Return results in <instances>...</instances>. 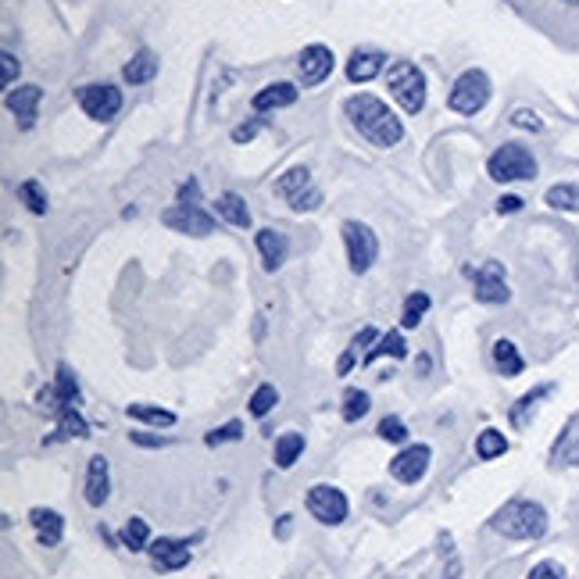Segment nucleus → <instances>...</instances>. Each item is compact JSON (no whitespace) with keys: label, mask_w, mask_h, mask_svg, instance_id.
<instances>
[{"label":"nucleus","mask_w":579,"mask_h":579,"mask_svg":"<svg viewBox=\"0 0 579 579\" xmlns=\"http://www.w3.org/2000/svg\"><path fill=\"white\" fill-rule=\"evenodd\" d=\"M29 522H33L40 547H58L61 537H65V519H61V512H54V508H33Z\"/></svg>","instance_id":"17"},{"label":"nucleus","mask_w":579,"mask_h":579,"mask_svg":"<svg viewBox=\"0 0 579 579\" xmlns=\"http://www.w3.org/2000/svg\"><path fill=\"white\" fill-rule=\"evenodd\" d=\"M508 454V437L501 429H483L476 437V458L479 462H494V458H504Z\"/></svg>","instance_id":"27"},{"label":"nucleus","mask_w":579,"mask_h":579,"mask_svg":"<svg viewBox=\"0 0 579 579\" xmlns=\"http://www.w3.org/2000/svg\"><path fill=\"white\" fill-rule=\"evenodd\" d=\"M490 529L508 540H540L547 533V508L540 501L515 497L490 519Z\"/></svg>","instance_id":"2"},{"label":"nucleus","mask_w":579,"mask_h":579,"mask_svg":"<svg viewBox=\"0 0 579 579\" xmlns=\"http://www.w3.org/2000/svg\"><path fill=\"white\" fill-rule=\"evenodd\" d=\"M301 90L294 83H269L265 90L254 93V111H279V108H290L297 104Z\"/></svg>","instance_id":"18"},{"label":"nucleus","mask_w":579,"mask_h":579,"mask_svg":"<svg viewBox=\"0 0 579 579\" xmlns=\"http://www.w3.org/2000/svg\"><path fill=\"white\" fill-rule=\"evenodd\" d=\"M522 204H526L522 197H515V193H504L501 201H497V211H501V215H519Z\"/></svg>","instance_id":"46"},{"label":"nucleus","mask_w":579,"mask_h":579,"mask_svg":"<svg viewBox=\"0 0 579 579\" xmlns=\"http://www.w3.org/2000/svg\"><path fill=\"white\" fill-rule=\"evenodd\" d=\"M308 512L311 519H319L322 526H340L351 512V504H347V494L340 487H329V483H315L308 490Z\"/></svg>","instance_id":"8"},{"label":"nucleus","mask_w":579,"mask_h":579,"mask_svg":"<svg viewBox=\"0 0 579 579\" xmlns=\"http://www.w3.org/2000/svg\"><path fill=\"white\" fill-rule=\"evenodd\" d=\"M376 433L386 440V444H404V440H408V426H404V422L397 419V415H386V419L379 422Z\"/></svg>","instance_id":"38"},{"label":"nucleus","mask_w":579,"mask_h":579,"mask_svg":"<svg viewBox=\"0 0 579 579\" xmlns=\"http://www.w3.org/2000/svg\"><path fill=\"white\" fill-rule=\"evenodd\" d=\"M322 204V190L319 186H308L304 193H297L294 201H290V208L297 211V215H304V211H315Z\"/></svg>","instance_id":"42"},{"label":"nucleus","mask_w":579,"mask_h":579,"mask_svg":"<svg viewBox=\"0 0 579 579\" xmlns=\"http://www.w3.org/2000/svg\"><path fill=\"white\" fill-rule=\"evenodd\" d=\"M161 222H165L172 233H183V236L215 233V215H208L201 204H176V208L161 211Z\"/></svg>","instance_id":"10"},{"label":"nucleus","mask_w":579,"mask_h":579,"mask_svg":"<svg viewBox=\"0 0 579 579\" xmlns=\"http://www.w3.org/2000/svg\"><path fill=\"white\" fill-rule=\"evenodd\" d=\"M429 462H433V447L429 444H408L397 458H390V476L404 487L419 483L422 476L429 472Z\"/></svg>","instance_id":"11"},{"label":"nucleus","mask_w":579,"mask_h":579,"mask_svg":"<svg viewBox=\"0 0 579 579\" xmlns=\"http://www.w3.org/2000/svg\"><path fill=\"white\" fill-rule=\"evenodd\" d=\"M126 415H129V419H136V422H147V426H158V429H172V426H176V412L158 408V404H129Z\"/></svg>","instance_id":"25"},{"label":"nucleus","mask_w":579,"mask_h":579,"mask_svg":"<svg viewBox=\"0 0 579 579\" xmlns=\"http://www.w3.org/2000/svg\"><path fill=\"white\" fill-rule=\"evenodd\" d=\"M308 186H311V172L304 165H294L290 172H286V176L276 179V186H272V190H276V197H283V201H294L297 193H304Z\"/></svg>","instance_id":"26"},{"label":"nucleus","mask_w":579,"mask_h":579,"mask_svg":"<svg viewBox=\"0 0 579 579\" xmlns=\"http://www.w3.org/2000/svg\"><path fill=\"white\" fill-rule=\"evenodd\" d=\"M494 365L504 379H515V376H522V369H526V358H522L519 347H515L508 336H501V340H494Z\"/></svg>","instance_id":"21"},{"label":"nucleus","mask_w":579,"mask_h":579,"mask_svg":"<svg viewBox=\"0 0 579 579\" xmlns=\"http://www.w3.org/2000/svg\"><path fill=\"white\" fill-rule=\"evenodd\" d=\"M151 554V565L158 572H176L183 565H190V540H176V537H158L147 547Z\"/></svg>","instance_id":"14"},{"label":"nucleus","mask_w":579,"mask_h":579,"mask_svg":"<svg viewBox=\"0 0 579 579\" xmlns=\"http://www.w3.org/2000/svg\"><path fill=\"white\" fill-rule=\"evenodd\" d=\"M129 440H133V444H140V447H168L165 437H151V433H140V429H133V433H129Z\"/></svg>","instance_id":"47"},{"label":"nucleus","mask_w":579,"mask_h":579,"mask_svg":"<svg viewBox=\"0 0 579 579\" xmlns=\"http://www.w3.org/2000/svg\"><path fill=\"white\" fill-rule=\"evenodd\" d=\"M294 533V515H279V522H276V537L279 540H286Z\"/></svg>","instance_id":"48"},{"label":"nucleus","mask_w":579,"mask_h":579,"mask_svg":"<svg viewBox=\"0 0 579 579\" xmlns=\"http://www.w3.org/2000/svg\"><path fill=\"white\" fill-rule=\"evenodd\" d=\"M369 408H372V397L365 394V390H347L340 415H344V422H358V419H365V415H369Z\"/></svg>","instance_id":"36"},{"label":"nucleus","mask_w":579,"mask_h":579,"mask_svg":"<svg viewBox=\"0 0 579 579\" xmlns=\"http://www.w3.org/2000/svg\"><path fill=\"white\" fill-rule=\"evenodd\" d=\"M562 4H569V8H579V0H562Z\"/></svg>","instance_id":"49"},{"label":"nucleus","mask_w":579,"mask_h":579,"mask_svg":"<svg viewBox=\"0 0 579 579\" xmlns=\"http://www.w3.org/2000/svg\"><path fill=\"white\" fill-rule=\"evenodd\" d=\"M344 115L351 118V126L358 129L372 147L390 151L404 140V122L390 111V104L372 97V93H354L344 101Z\"/></svg>","instance_id":"1"},{"label":"nucleus","mask_w":579,"mask_h":579,"mask_svg":"<svg viewBox=\"0 0 579 579\" xmlns=\"http://www.w3.org/2000/svg\"><path fill=\"white\" fill-rule=\"evenodd\" d=\"M529 579H569V572H565L562 562L544 558V562H537L533 569H529Z\"/></svg>","instance_id":"40"},{"label":"nucleus","mask_w":579,"mask_h":579,"mask_svg":"<svg viewBox=\"0 0 579 579\" xmlns=\"http://www.w3.org/2000/svg\"><path fill=\"white\" fill-rule=\"evenodd\" d=\"M304 454V437L301 433H283V437L276 440V469H294L297 458Z\"/></svg>","instance_id":"29"},{"label":"nucleus","mask_w":579,"mask_h":579,"mask_svg":"<svg viewBox=\"0 0 579 579\" xmlns=\"http://www.w3.org/2000/svg\"><path fill=\"white\" fill-rule=\"evenodd\" d=\"M58 433L65 440H86L90 437V422H86L76 408H65V412L58 415Z\"/></svg>","instance_id":"34"},{"label":"nucleus","mask_w":579,"mask_h":579,"mask_svg":"<svg viewBox=\"0 0 579 579\" xmlns=\"http://www.w3.org/2000/svg\"><path fill=\"white\" fill-rule=\"evenodd\" d=\"M429 294H422V290H415V294L404 297V308H401V329H419V322L426 319L429 311Z\"/></svg>","instance_id":"30"},{"label":"nucleus","mask_w":579,"mask_h":579,"mask_svg":"<svg viewBox=\"0 0 579 579\" xmlns=\"http://www.w3.org/2000/svg\"><path fill=\"white\" fill-rule=\"evenodd\" d=\"M512 126L515 129H526V133H544V122H540V115H537V111H529V108L512 111Z\"/></svg>","instance_id":"41"},{"label":"nucleus","mask_w":579,"mask_h":579,"mask_svg":"<svg viewBox=\"0 0 579 579\" xmlns=\"http://www.w3.org/2000/svg\"><path fill=\"white\" fill-rule=\"evenodd\" d=\"M15 193H18V201L26 204V208L33 211V215H47V208H51V204H47V190H43V186L36 183V179H26V183H18Z\"/></svg>","instance_id":"33"},{"label":"nucleus","mask_w":579,"mask_h":579,"mask_svg":"<svg viewBox=\"0 0 579 579\" xmlns=\"http://www.w3.org/2000/svg\"><path fill=\"white\" fill-rule=\"evenodd\" d=\"M111 494V469L104 454H93L90 465H86V504L90 508H101Z\"/></svg>","instance_id":"15"},{"label":"nucleus","mask_w":579,"mask_h":579,"mask_svg":"<svg viewBox=\"0 0 579 579\" xmlns=\"http://www.w3.org/2000/svg\"><path fill=\"white\" fill-rule=\"evenodd\" d=\"M154 76H158V58H154V51H136L133 61L122 68V79H126V83H133V86L151 83Z\"/></svg>","instance_id":"22"},{"label":"nucleus","mask_w":579,"mask_h":579,"mask_svg":"<svg viewBox=\"0 0 579 579\" xmlns=\"http://www.w3.org/2000/svg\"><path fill=\"white\" fill-rule=\"evenodd\" d=\"M333 65H336V58L326 43H311V47H304L301 58H297V76H301L304 90L326 83V79L333 76Z\"/></svg>","instance_id":"12"},{"label":"nucleus","mask_w":579,"mask_h":579,"mask_svg":"<svg viewBox=\"0 0 579 579\" xmlns=\"http://www.w3.org/2000/svg\"><path fill=\"white\" fill-rule=\"evenodd\" d=\"M40 101H43V90L36 83H26L18 86V90H8V111L15 115L18 129L29 133L36 126V118H40Z\"/></svg>","instance_id":"13"},{"label":"nucleus","mask_w":579,"mask_h":579,"mask_svg":"<svg viewBox=\"0 0 579 579\" xmlns=\"http://www.w3.org/2000/svg\"><path fill=\"white\" fill-rule=\"evenodd\" d=\"M79 108L86 111V118L93 122H111V118L122 111V90L111 83H90L76 93Z\"/></svg>","instance_id":"9"},{"label":"nucleus","mask_w":579,"mask_h":579,"mask_svg":"<svg viewBox=\"0 0 579 579\" xmlns=\"http://www.w3.org/2000/svg\"><path fill=\"white\" fill-rule=\"evenodd\" d=\"M487 172L497 183H529V179H537L540 165L529 147H522V143H504V147H497V151L490 154Z\"/></svg>","instance_id":"4"},{"label":"nucleus","mask_w":579,"mask_h":579,"mask_svg":"<svg viewBox=\"0 0 579 579\" xmlns=\"http://www.w3.org/2000/svg\"><path fill=\"white\" fill-rule=\"evenodd\" d=\"M472 276V294L479 304H508L512 301V290H508V279H504L501 261H483L479 269H465Z\"/></svg>","instance_id":"7"},{"label":"nucleus","mask_w":579,"mask_h":579,"mask_svg":"<svg viewBox=\"0 0 579 579\" xmlns=\"http://www.w3.org/2000/svg\"><path fill=\"white\" fill-rule=\"evenodd\" d=\"M215 211H219V219H226L229 226H236V229H247V226H251V208H247L244 197H240V193H233V190L219 193V201H215Z\"/></svg>","instance_id":"20"},{"label":"nucleus","mask_w":579,"mask_h":579,"mask_svg":"<svg viewBox=\"0 0 579 579\" xmlns=\"http://www.w3.org/2000/svg\"><path fill=\"white\" fill-rule=\"evenodd\" d=\"M386 90L408 115H419L426 108V76L412 61H394L386 68Z\"/></svg>","instance_id":"3"},{"label":"nucleus","mask_w":579,"mask_h":579,"mask_svg":"<svg viewBox=\"0 0 579 579\" xmlns=\"http://www.w3.org/2000/svg\"><path fill=\"white\" fill-rule=\"evenodd\" d=\"M490 93H494V86H490L487 72H483V68H469V72H462V76L454 79L451 93H447V104H451V111H458V115H479V111L490 104Z\"/></svg>","instance_id":"5"},{"label":"nucleus","mask_w":579,"mask_h":579,"mask_svg":"<svg viewBox=\"0 0 579 579\" xmlns=\"http://www.w3.org/2000/svg\"><path fill=\"white\" fill-rule=\"evenodd\" d=\"M386 68V54L379 51H354L351 61H347V79L351 83H372Z\"/></svg>","instance_id":"19"},{"label":"nucleus","mask_w":579,"mask_h":579,"mask_svg":"<svg viewBox=\"0 0 579 579\" xmlns=\"http://www.w3.org/2000/svg\"><path fill=\"white\" fill-rule=\"evenodd\" d=\"M379 358H408V344H404V333L401 329H390V333H383L376 340V347H372L369 354H365V365H372V361Z\"/></svg>","instance_id":"23"},{"label":"nucleus","mask_w":579,"mask_h":579,"mask_svg":"<svg viewBox=\"0 0 579 579\" xmlns=\"http://www.w3.org/2000/svg\"><path fill=\"white\" fill-rule=\"evenodd\" d=\"M340 233H344V247H347V261H351V272H358V276H365V272L376 265L379 258V240L376 233H372L365 222L358 219H347L344 226H340Z\"/></svg>","instance_id":"6"},{"label":"nucleus","mask_w":579,"mask_h":579,"mask_svg":"<svg viewBox=\"0 0 579 579\" xmlns=\"http://www.w3.org/2000/svg\"><path fill=\"white\" fill-rule=\"evenodd\" d=\"M554 394V383H544V386H533V390H529V394H522L519 401H515V408H512V426H526L529 422V415L537 412L540 408V401H544V397H551Z\"/></svg>","instance_id":"24"},{"label":"nucleus","mask_w":579,"mask_h":579,"mask_svg":"<svg viewBox=\"0 0 579 579\" xmlns=\"http://www.w3.org/2000/svg\"><path fill=\"white\" fill-rule=\"evenodd\" d=\"M18 72H22V65H18L15 54H11V51L0 54V83H4V90H15Z\"/></svg>","instance_id":"39"},{"label":"nucleus","mask_w":579,"mask_h":579,"mask_svg":"<svg viewBox=\"0 0 579 579\" xmlns=\"http://www.w3.org/2000/svg\"><path fill=\"white\" fill-rule=\"evenodd\" d=\"M276 404H279V390L272 383H261L258 390L251 394V401H247V408H251L254 419H265V415H269Z\"/></svg>","instance_id":"35"},{"label":"nucleus","mask_w":579,"mask_h":579,"mask_svg":"<svg viewBox=\"0 0 579 579\" xmlns=\"http://www.w3.org/2000/svg\"><path fill=\"white\" fill-rule=\"evenodd\" d=\"M544 201L551 204L554 211H579V186L576 183H554L551 190L544 193Z\"/></svg>","instance_id":"32"},{"label":"nucleus","mask_w":579,"mask_h":579,"mask_svg":"<svg viewBox=\"0 0 579 579\" xmlns=\"http://www.w3.org/2000/svg\"><path fill=\"white\" fill-rule=\"evenodd\" d=\"M240 437H244V422H240V419H229L226 426L211 429L208 437H204V444H208V447H222V444H236Z\"/></svg>","instance_id":"37"},{"label":"nucleus","mask_w":579,"mask_h":579,"mask_svg":"<svg viewBox=\"0 0 579 579\" xmlns=\"http://www.w3.org/2000/svg\"><path fill=\"white\" fill-rule=\"evenodd\" d=\"M201 201V183L197 179H186L183 186H179V204H197Z\"/></svg>","instance_id":"45"},{"label":"nucleus","mask_w":579,"mask_h":579,"mask_svg":"<svg viewBox=\"0 0 579 579\" xmlns=\"http://www.w3.org/2000/svg\"><path fill=\"white\" fill-rule=\"evenodd\" d=\"M54 390H58L61 408H76V404H79V383H76V372L68 369L65 361H61V365H58V376H54Z\"/></svg>","instance_id":"31"},{"label":"nucleus","mask_w":579,"mask_h":579,"mask_svg":"<svg viewBox=\"0 0 579 579\" xmlns=\"http://www.w3.org/2000/svg\"><path fill=\"white\" fill-rule=\"evenodd\" d=\"M376 340H379V333H376V329H372V326H365V329H361V333H358V336H354V340H351V347H347V351H351L354 358H358L361 351L369 354L372 347H376Z\"/></svg>","instance_id":"43"},{"label":"nucleus","mask_w":579,"mask_h":579,"mask_svg":"<svg viewBox=\"0 0 579 579\" xmlns=\"http://www.w3.org/2000/svg\"><path fill=\"white\" fill-rule=\"evenodd\" d=\"M254 244H258V254H261V261H265V272H276L286 261V254H290L286 233H279V229H272V226L258 229V233H254Z\"/></svg>","instance_id":"16"},{"label":"nucleus","mask_w":579,"mask_h":579,"mask_svg":"<svg viewBox=\"0 0 579 579\" xmlns=\"http://www.w3.org/2000/svg\"><path fill=\"white\" fill-rule=\"evenodd\" d=\"M258 133H261V122H258V118H254V122H244V126H236V129H233V143H251Z\"/></svg>","instance_id":"44"},{"label":"nucleus","mask_w":579,"mask_h":579,"mask_svg":"<svg viewBox=\"0 0 579 579\" xmlns=\"http://www.w3.org/2000/svg\"><path fill=\"white\" fill-rule=\"evenodd\" d=\"M151 526L143 519H129L126 526H122V533H118V544L126 547V551H147L151 547Z\"/></svg>","instance_id":"28"}]
</instances>
